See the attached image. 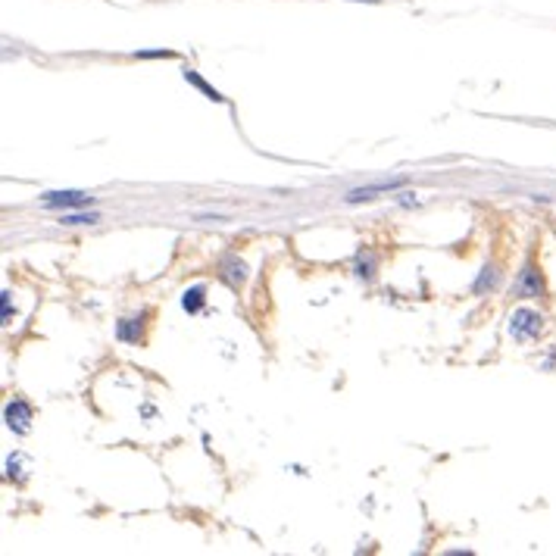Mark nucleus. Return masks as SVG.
<instances>
[{
	"instance_id": "13",
	"label": "nucleus",
	"mask_w": 556,
	"mask_h": 556,
	"mask_svg": "<svg viewBox=\"0 0 556 556\" xmlns=\"http://www.w3.org/2000/svg\"><path fill=\"white\" fill-rule=\"evenodd\" d=\"M10 291H4V294H0V300H4V322H10V312H13V303H10Z\"/></svg>"
},
{
	"instance_id": "8",
	"label": "nucleus",
	"mask_w": 556,
	"mask_h": 556,
	"mask_svg": "<svg viewBox=\"0 0 556 556\" xmlns=\"http://www.w3.org/2000/svg\"><path fill=\"white\" fill-rule=\"evenodd\" d=\"M185 82H191V85H194V88H197V91H203V94H207L209 100H213V104H222V100H225L222 94H219L216 88H209V85L203 82V78H200L197 72H194V69H185Z\"/></svg>"
},
{
	"instance_id": "4",
	"label": "nucleus",
	"mask_w": 556,
	"mask_h": 556,
	"mask_svg": "<svg viewBox=\"0 0 556 556\" xmlns=\"http://www.w3.org/2000/svg\"><path fill=\"white\" fill-rule=\"evenodd\" d=\"M406 178H391V182H375V185H363V187H354V191H347V203H363V200H375L378 194H391L397 191V187H403Z\"/></svg>"
},
{
	"instance_id": "14",
	"label": "nucleus",
	"mask_w": 556,
	"mask_h": 556,
	"mask_svg": "<svg viewBox=\"0 0 556 556\" xmlns=\"http://www.w3.org/2000/svg\"><path fill=\"white\" fill-rule=\"evenodd\" d=\"M366 4H378V0H366Z\"/></svg>"
},
{
	"instance_id": "6",
	"label": "nucleus",
	"mask_w": 556,
	"mask_h": 556,
	"mask_svg": "<svg viewBox=\"0 0 556 556\" xmlns=\"http://www.w3.org/2000/svg\"><path fill=\"white\" fill-rule=\"evenodd\" d=\"M222 278L229 281L231 288H241L247 281V266L238 260V256H229V260H222Z\"/></svg>"
},
{
	"instance_id": "5",
	"label": "nucleus",
	"mask_w": 556,
	"mask_h": 556,
	"mask_svg": "<svg viewBox=\"0 0 556 556\" xmlns=\"http://www.w3.org/2000/svg\"><path fill=\"white\" fill-rule=\"evenodd\" d=\"M513 291H516V297H541L544 294L541 272H538L535 266H525V269L519 272V278H516Z\"/></svg>"
},
{
	"instance_id": "12",
	"label": "nucleus",
	"mask_w": 556,
	"mask_h": 556,
	"mask_svg": "<svg viewBox=\"0 0 556 556\" xmlns=\"http://www.w3.org/2000/svg\"><path fill=\"white\" fill-rule=\"evenodd\" d=\"M60 222L62 225H94V222H97V216H94V213H88V216H82V213H62Z\"/></svg>"
},
{
	"instance_id": "9",
	"label": "nucleus",
	"mask_w": 556,
	"mask_h": 556,
	"mask_svg": "<svg viewBox=\"0 0 556 556\" xmlns=\"http://www.w3.org/2000/svg\"><path fill=\"white\" fill-rule=\"evenodd\" d=\"M375 266H378V256H375L372 250H363V254L356 256V276L359 278H372L375 276Z\"/></svg>"
},
{
	"instance_id": "1",
	"label": "nucleus",
	"mask_w": 556,
	"mask_h": 556,
	"mask_svg": "<svg viewBox=\"0 0 556 556\" xmlns=\"http://www.w3.org/2000/svg\"><path fill=\"white\" fill-rule=\"evenodd\" d=\"M544 332V319H541V312H535V310H516L513 316H510V334L516 341H531V338H538V334Z\"/></svg>"
},
{
	"instance_id": "7",
	"label": "nucleus",
	"mask_w": 556,
	"mask_h": 556,
	"mask_svg": "<svg viewBox=\"0 0 556 556\" xmlns=\"http://www.w3.org/2000/svg\"><path fill=\"white\" fill-rule=\"evenodd\" d=\"M141 322H144V312H141L138 319H122L119 328H116L119 341H125V344H138V341H141V328H144Z\"/></svg>"
},
{
	"instance_id": "11",
	"label": "nucleus",
	"mask_w": 556,
	"mask_h": 556,
	"mask_svg": "<svg viewBox=\"0 0 556 556\" xmlns=\"http://www.w3.org/2000/svg\"><path fill=\"white\" fill-rule=\"evenodd\" d=\"M497 278H500L497 266H484V269H481V278L475 281V288H472V291H475V294H484V291H491V288L497 285Z\"/></svg>"
},
{
	"instance_id": "3",
	"label": "nucleus",
	"mask_w": 556,
	"mask_h": 556,
	"mask_svg": "<svg viewBox=\"0 0 556 556\" xmlns=\"http://www.w3.org/2000/svg\"><path fill=\"white\" fill-rule=\"evenodd\" d=\"M4 419H6V428L16 435H28L31 428V406L26 400H10L4 410Z\"/></svg>"
},
{
	"instance_id": "10",
	"label": "nucleus",
	"mask_w": 556,
	"mask_h": 556,
	"mask_svg": "<svg viewBox=\"0 0 556 556\" xmlns=\"http://www.w3.org/2000/svg\"><path fill=\"white\" fill-rule=\"evenodd\" d=\"M203 285H194V288H187L185 291V297H182V307L187 310V312H200L203 310Z\"/></svg>"
},
{
	"instance_id": "2",
	"label": "nucleus",
	"mask_w": 556,
	"mask_h": 556,
	"mask_svg": "<svg viewBox=\"0 0 556 556\" xmlns=\"http://www.w3.org/2000/svg\"><path fill=\"white\" fill-rule=\"evenodd\" d=\"M41 203L47 209H82V207H91L94 197L85 191H47L41 194Z\"/></svg>"
}]
</instances>
